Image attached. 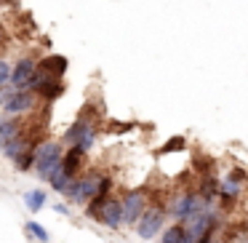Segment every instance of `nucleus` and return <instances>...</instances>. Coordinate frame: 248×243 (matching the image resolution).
I'll list each match as a JSON object with an SVG mask.
<instances>
[{
	"label": "nucleus",
	"mask_w": 248,
	"mask_h": 243,
	"mask_svg": "<svg viewBox=\"0 0 248 243\" xmlns=\"http://www.w3.org/2000/svg\"><path fill=\"white\" fill-rule=\"evenodd\" d=\"M62 163H64V158H62V147L56 145V142H46V145H40L38 152H35V171L43 179L54 177L62 168Z\"/></svg>",
	"instance_id": "obj_1"
},
{
	"label": "nucleus",
	"mask_w": 248,
	"mask_h": 243,
	"mask_svg": "<svg viewBox=\"0 0 248 243\" xmlns=\"http://www.w3.org/2000/svg\"><path fill=\"white\" fill-rule=\"evenodd\" d=\"M205 209V200L200 198L198 193H187V195H182V198L176 200V209H173V214L179 216L182 222H189L198 211H203Z\"/></svg>",
	"instance_id": "obj_2"
},
{
	"label": "nucleus",
	"mask_w": 248,
	"mask_h": 243,
	"mask_svg": "<svg viewBox=\"0 0 248 243\" xmlns=\"http://www.w3.org/2000/svg\"><path fill=\"white\" fill-rule=\"evenodd\" d=\"M67 142L75 145V147H83V150H91L93 147V129L86 120H78V123L67 131Z\"/></svg>",
	"instance_id": "obj_3"
},
{
	"label": "nucleus",
	"mask_w": 248,
	"mask_h": 243,
	"mask_svg": "<svg viewBox=\"0 0 248 243\" xmlns=\"http://www.w3.org/2000/svg\"><path fill=\"white\" fill-rule=\"evenodd\" d=\"M144 214V195L141 193H128L123 200V222L136 225V219Z\"/></svg>",
	"instance_id": "obj_4"
},
{
	"label": "nucleus",
	"mask_w": 248,
	"mask_h": 243,
	"mask_svg": "<svg viewBox=\"0 0 248 243\" xmlns=\"http://www.w3.org/2000/svg\"><path fill=\"white\" fill-rule=\"evenodd\" d=\"M163 225V211L160 209H150L139 216V235L141 238H152Z\"/></svg>",
	"instance_id": "obj_5"
},
{
	"label": "nucleus",
	"mask_w": 248,
	"mask_h": 243,
	"mask_svg": "<svg viewBox=\"0 0 248 243\" xmlns=\"http://www.w3.org/2000/svg\"><path fill=\"white\" fill-rule=\"evenodd\" d=\"M99 193V182H93L91 177L88 179H80V182H72L70 190H67V195H70L75 203H83V200H88L91 195Z\"/></svg>",
	"instance_id": "obj_6"
},
{
	"label": "nucleus",
	"mask_w": 248,
	"mask_h": 243,
	"mask_svg": "<svg viewBox=\"0 0 248 243\" xmlns=\"http://www.w3.org/2000/svg\"><path fill=\"white\" fill-rule=\"evenodd\" d=\"M35 70H38V67H35V62H32V59H22L16 67H14V72H11V83H14L16 88L30 86V83H32Z\"/></svg>",
	"instance_id": "obj_7"
},
{
	"label": "nucleus",
	"mask_w": 248,
	"mask_h": 243,
	"mask_svg": "<svg viewBox=\"0 0 248 243\" xmlns=\"http://www.w3.org/2000/svg\"><path fill=\"white\" fill-rule=\"evenodd\" d=\"M102 222L107 227H118L123 222V203L120 200H107L102 209Z\"/></svg>",
	"instance_id": "obj_8"
},
{
	"label": "nucleus",
	"mask_w": 248,
	"mask_h": 243,
	"mask_svg": "<svg viewBox=\"0 0 248 243\" xmlns=\"http://www.w3.org/2000/svg\"><path fill=\"white\" fill-rule=\"evenodd\" d=\"M30 104H32V97L24 91H16L3 102V107H6V113H24V110H30Z\"/></svg>",
	"instance_id": "obj_9"
},
{
	"label": "nucleus",
	"mask_w": 248,
	"mask_h": 243,
	"mask_svg": "<svg viewBox=\"0 0 248 243\" xmlns=\"http://www.w3.org/2000/svg\"><path fill=\"white\" fill-rule=\"evenodd\" d=\"M16 136H19V123L16 120H0V150H6Z\"/></svg>",
	"instance_id": "obj_10"
},
{
	"label": "nucleus",
	"mask_w": 248,
	"mask_h": 243,
	"mask_svg": "<svg viewBox=\"0 0 248 243\" xmlns=\"http://www.w3.org/2000/svg\"><path fill=\"white\" fill-rule=\"evenodd\" d=\"M163 243H192V238H189L187 227L176 225V227H168V230L163 232Z\"/></svg>",
	"instance_id": "obj_11"
},
{
	"label": "nucleus",
	"mask_w": 248,
	"mask_h": 243,
	"mask_svg": "<svg viewBox=\"0 0 248 243\" xmlns=\"http://www.w3.org/2000/svg\"><path fill=\"white\" fill-rule=\"evenodd\" d=\"M40 70H46V72H48V75L56 81V78H59L62 72L67 70V59H64V56H51V59H46L43 65H40Z\"/></svg>",
	"instance_id": "obj_12"
},
{
	"label": "nucleus",
	"mask_w": 248,
	"mask_h": 243,
	"mask_svg": "<svg viewBox=\"0 0 248 243\" xmlns=\"http://www.w3.org/2000/svg\"><path fill=\"white\" fill-rule=\"evenodd\" d=\"M24 203H27L30 211H40V209H43V203H46V193H43V190H32V193L24 195Z\"/></svg>",
	"instance_id": "obj_13"
},
{
	"label": "nucleus",
	"mask_w": 248,
	"mask_h": 243,
	"mask_svg": "<svg viewBox=\"0 0 248 243\" xmlns=\"http://www.w3.org/2000/svg\"><path fill=\"white\" fill-rule=\"evenodd\" d=\"M24 150H30V145L22 139V136H16V139H14V142H11V145H8L3 152H6L8 158H14V161H16V158H22V152H24Z\"/></svg>",
	"instance_id": "obj_14"
},
{
	"label": "nucleus",
	"mask_w": 248,
	"mask_h": 243,
	"mask_svg": "<svg viewBox=\"0 0 248 243\" xmlns=\"http://www.w3.org/2000/svg\"><path fill=\"white\" fill-rule=\"evenodd\" d=\"M38 91L43 94L46 99H56L62 91H64V88H62L59 81H48V83H43V86H38Z\"/></svg>",
	"instance_id": "obj_15"
},
{
	"label": "nucleus",
	"mask_w": 248,
	"mask_h": 243,
	"mask_svg": "<svg viewBox=\"0 0 248 243\" xmlns=\"http://www.w3.org/2000/svg\"><path fill=\"white\" fill-rule=\"evenodd\" d=\"M27 230L32 232V235L38 238V241H43V243L48 241V232H46V227H43V225H38V222H30V225H27Z\"/></svg>",
	"instance_id": "obj_16"
},
{
	"label": "nucleus",
	"mask_w": 248,
	"mask_h": 243,
	"mask_svg": "<svg viewBox=\"0 0 248 243\" xmlns=\"http://www.w3.org/2000/svg\"><path fill=\"white\" fill-rule=\"evenodd\" d=\"M221 193H224L227 198H235L237 195V179H230V182L221 184Z\"/></svg>",
	"instance_id": "obj_17"
},
{
	"label": "nucleus",
	"mask_w": 248,
	"mask_h": 243,
	"mask_svg": "<svg viewBox=\"0 0 248 243\" xmlns=\"http://www.w3.org/2000/svg\"><path fill=\"white\" fill-rule=\"evenodd\" d=\"M11 67H8V62H3L0 59V86H3V83H8V78H11Z\"/></svg>",
	"instance_id": "obj_18"
},
{
	"label": "nucleus",
	"mask_w": 248,
	"mask_h": 243,
	"mask_svg": "<svg viewBox=\"0 0 248 243\" xmlns=\"http://www.w3.org/2000/svg\"><path fill=\"white\" fill-rule=\"evenodd\" d=\"M182 147H184V139L179 136V139H171V142H168V147H166L163 152H168V150H182Z\"/></svg>",
	"instance_id": "obj_19"
}]
</instances>
